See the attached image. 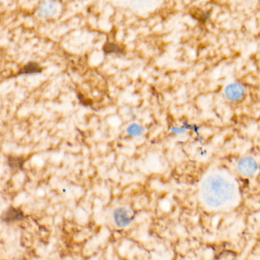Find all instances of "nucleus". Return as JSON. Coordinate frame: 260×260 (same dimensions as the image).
Returning <instances> with one entry per match:
<instances>
[{
    "label": "nucleus",
    "instance_id": "obj_3",
    "mask_svg": "<svg viewBox=\"0 0 260 260\" xmlns=\"http://www.w3.org/2000/svg\"><path fill=\"white\" fill-rule=\"evenodd\" d=\"M114 221L116 224L119 227H126L129 225L133 217L131 216V213L124 208H119L114 213Z\"/></svg>",
    "mask_w": 260,
    "mask_h": 260
},
{
    "label": "nucleus",
    "instance_id": "obj_7",
    "mask_svg": "<svg viewBox=\"0 0 260 260\" xmlns=\"http://www.w3.org/2000/svg\"><path fill=\"white\" fill-rule=\"evenodd\" d=\"M24 160L20 157H9L8 159V164L11 168L13 169H21L24 165Z\"/></svg>",
    "mask_w": 260,
    "mask_h": 260
},
{
    "label": "nucleus",
    "instance_id": "obj_2",
    "mask_svg": "<svg viewBox=\"0 0 260 260\" xmlns=\"http://www.w3.org/2000/svg\"><path fill=\"white\" fill-rule=\"evenodd\" d=\"M257 167L256 160L248 156L242 157L238 163V171L246 177L253 175L257 171Z\"/></svg>",
    "mask_w": 260,
    "mask_h": 260
},
{
    "label": "nucleus",
    "instance_id": "obj_5",
    "mask_svg": "<svg viewBox=\"0 0 260 260\" xmlns=\"http://www.w3.org/2000/svg\"><path fill=\"white\" fill-rule=\"evenodd\" d=\"M23 217V213L19 209H15V208H10L8 209L4 215H3V219L7 221H14L17 220L21 219Z\"/></svg>",
    "mask_w": 260,
    "mask_h": 260
},
{
    "label": "nucleus",
    "instance_id": "obj_1",
    "mask_svg": "<svg viewBox=\"0 0 260 260\" xmlns=\"http://www.w3.org/2000/svg\"><path fill=\"white\" fill-rule=\"evenodd\" d=\"M200 197L206 207L214 210L235 204L238 191L235 183L221 173L207 174L200 185Z\"/></svg>",
    "mask_w": 260,
    "mask_h": 260
},
{
    "label": "nucleus",
    "instance_id": "obj_4",
    "mask_svg": "<svg viewBox=\"0 0 260 260\" xmlns=\"http://www.w3.org/2000/svg\"><path fill=\"white\" fill-rule=\"evenodd\" d=\"M226 97L231 101H238L242 99L244 94V89L242 85L238 83L231 84L226 87L225 91Z\"/></svg>",
    "mask_w": 260,
    "mask_h": 260
},
{
    "label": "nucleus",
    "instance_id": "obj_8",
    "mask_svg": "<svg viewBox=\"0 0 260 260\" xmlns=\"http://www.w3.org/2000/svg\"><path fill=\"white\" fill-rule=\"evenodd\" d=\"M41 69L39 66L35 63H29L24 67L20 72L19 74H33V73H40Z\"/></svg>",
    "mask_w": 260,
    "mask_h": 260
},
{
    "label": "nucleus",
    "instance_id": "obj_6",
    "mask_svg": "<svg viewBox=\"0 0 260 260\" xmlns=\"http://www.w3.org/2000/svg\"><path fill=\"white\" fill-rule=\"evenodd\" d=\"M55 10V4L51 2H47V3H43L40 6L39 12L43 16H48L53 13Z\"/></svg>",
    "mask_w": 260,
    "mask_h": 260
}]
</instances>
